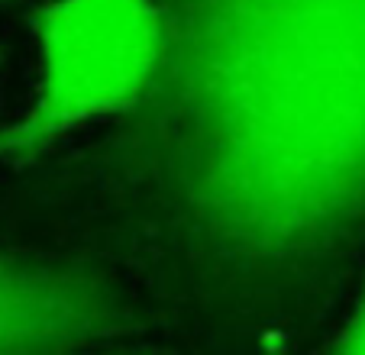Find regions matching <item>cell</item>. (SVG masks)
I'll return each mask as SVG.
<instances>
[{
	"instance_id": "4",
	"label": "cell",
	"mask_w": 365,
	"mask_h": 355,
	"mask_svg": "<svg viewBox=\"0 0 365 355\" xmlns=\"http://www.w3.org/2000/svg\"><path fill=\"white\" fill-rule=\"evenodd\" d=\"M330 349H336V352H365V284H362V291H359L356 307L346 317L343 329L333 336Z\"/></svg>"
},
{
	"instance_id": "1",
	"label": "cell",
	"mask_w": 365,
	"mask_h": 355,
	"mask_svg": "<svg viewBox=\"0 0 365 355\" xmlns=\"http://www.w3.org/2000/svg\"><path fill=\"white\" fill-rule=\"evenodd\" d=\"M143 101L68 158L65 232L204 329L310 320L365 268V0H159Z\"/></svg>"
},
{
	"instance_id": "3",
	"label": "cell",
	"mask_w": 365,
	"mask_h": 355,
	"mask_svg": "<svg viewBox=\"0 0 365 355\" xmlns=\"http://www.w3.org/2000/svg\"><path fill=\"white\" fill-rule=\"evenodd\" d=\"M143 329L130 294L101 262L0 252V352L123 346Z\"/></svg>"
},
{
	"instance_id": "2",
	"label": "cell",
	"mask_w": 365,
	"mask_h": 355,
	"mask_svg": "<svg viewBox=\"0 0 365 355\" xmlns=\"http://www.w3.org/2000/svg\"><path fill=\"white\" fill-rule=\"evenodd\" d=\"M33 107L0 133V158L26 165L75 130L143 101L165 55L159 0H48L36 14Z\"/></svg>"
}]
</instances>
